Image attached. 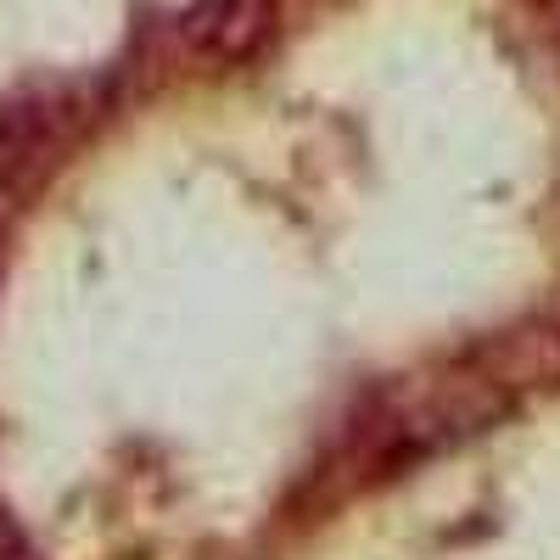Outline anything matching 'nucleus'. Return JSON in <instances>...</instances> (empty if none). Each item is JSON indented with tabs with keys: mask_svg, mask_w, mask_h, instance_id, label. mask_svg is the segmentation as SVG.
I'll return each instance as SVG.
<instances>
[{
	"mask_svg": "<svg viewBox=\"0 0 560 560\" xmlns=\"http://www.w3.org/2000/svg\"><path fill=\"white\" fill-rule=\"evenodd\" d=\"M57 168V118L45 107H0V197H28Z\"/></svg>",
	"mask_w": 560,
	"mask_h": 560,
	"instance_id": "nucleus-1",
	"label": "nucleus"
},
{
	"mask_svg": "<svg viewBox=\"0 0 560 560\" xmlns=\"http://www.w3.org/2000/svg\"><path fill=\"white\" fill-rule=\"evenodd\" d=\"M269 34V7L264 0H202V7L185 18V39L197 45L202 57L236 62Z\"/></svg>",
	"mask_w": 560,
	"mask_h": 560,
	"instance_id": "nucleus-2",
	"label": "nucleus"
}]
</instances>
